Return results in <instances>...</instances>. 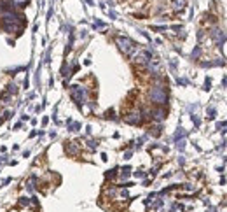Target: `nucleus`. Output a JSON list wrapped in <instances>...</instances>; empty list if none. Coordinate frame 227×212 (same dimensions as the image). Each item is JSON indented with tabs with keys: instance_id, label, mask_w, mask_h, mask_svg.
Wrapping results in <instances>:
<instances>
[{
	"instance_id": "obj_1",
	"label": "nucleus",
	"mask_w": 227,
	"mask_h": 212,
	"mask_svg": "<svg viewBox=\"0 0 227 212\" xmlns=\"http://www.w3.org/2000/svg\"><path fill=\"white\" fill-rule=\"evenodd\" d=\"M117 46H119V49L124 54H133V51H134V44H133L129 39H124V37H119L117 39Z\"/></svg>"
}]
</instances>
